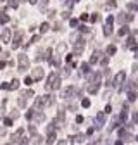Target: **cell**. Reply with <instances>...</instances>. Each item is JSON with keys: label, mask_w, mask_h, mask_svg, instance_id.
<instances>
[{"label": "cell", "mask_w": 138, "mask_h": 145, "mask_svg": "<svg viewBox=\"0 0 138 145\" xmlns=\"http://www.w3.org/2000/svg\"><path fill=\"white\" fill-rule=\"evenodd\" d=\"M17 105H19V107H26V99H24V97H19V99H17Z\"/></svg>", "instance_id": "cell-22"}, {"label": "cell", "mask_w": 138, "mask_h": 145, "mask_svg": "<svg viewBox=\"0 0 138 145\" xmlns=\"http://www.w3.org/2000/svg\"><path fill=\"white\" fill-rule=\"evenodd\" d=\"M124 78H126V72H124V71H119V72H117V74H116V78H114V85H116V86L123 85Z\"/></svg>", "instance_id": "cell-8"}, {"label": "cell", "mask_w": 138, "mask_h": 145, "mask_svg": "<svg viewBox=\"0 0 138 145\" xmlns=\"http://www.w3.org/2000/svg\"><path fill=\"white\" fill-rule=\"evenodd\" d=\"M55 102V97L54 95H47V105H52Z\"/></svg>", "instance_id": "cell-28"}, {"label": "cell", "mask_w": 138, "mask_h": 145, "mask_svg": "<svg viewBox=\"0 0 138 145\" xmlns=\"http://www.w3.org/2000/svg\"><path fill=\"white\" fill-rule=\"evenodd\" d=\"M17 86H19V81H17V80H12V81H10V88H9V90H16Z\"/></svg>", "instance_id": "cell-27"}, {"label": "cell", "mask_w": 138, "mask_h": 145, "mask_svg": "<svg viewBox=\"0 0 138 145\" xmlns=\"http://www.w3.org/2000/svg\"><path fill=\"white\" fill-rule=\"evenodd\" d=\"M23 31H16V35H14V40H12V48H17L19 45H21V42H23Z\"/></svg>", "instance_id": "cell-6"}, {"label": "cell", "mask_w": 138, "mask_h": 145, "mask_svg": "<svg viewBox=\"0 0 138 145\" xmlns=\"http://www.w3.org/2000/svg\"><path fill=\"white\" fill-rule=\"evenodd\" d=\"M38 40H40V36H36V35H35V36H33V38H31V43H36Z\"/></svg>", "instance_id": "cell-45"}, {"label": "cell", "mask_w": 138, "mask_h": 145, "mask_svg": "<svg viewBox=\"0 0 138 145\" xmlns=\"http://www.w3.org/2000/svg\"><path fill=\"white\" fill-rule=\"evenodd\" d=\"M24 83H26V85H31V83H33V78H31V76H28V78L24 80Z\"/></svg>", "instance_id": "cell-41"}, {"label": "cell", "mask_w": 138, "mask_h": 145, "mask_svg": "<svg viewBox=\"0 0 138 145\" xmlns=\"http://www.w3.org/2000/svg\"><path fill=\"white\" fill-rule=\"evenodd\" d=\"M4 123H5V126H12V119H10V118H9V119L5 118V119H4Z\"/></svg>", "instance_id": "cell-39"}, {"label": "cell", "mask_w": 138, "mask_h": 145, "mask_svg": "<svg viewBox=\"0 0 138 145\" xmlns=\"http://www.w3.org/2000/svg\"><path fill=\"white\" fill-rule=\"evenodd\" d=\"M128 9H129V10H138V4H131V2H129V4H128Z\"/></svg>", "instance_id": "cell-34"}, {"label": "cell", "mask_w": 138, "mask_h": 145, "mask_svg": "<svg viewBox=\"0 0 138 145\" xmlns=\"http://www.w3.org/2000/svg\"><path fill=\"white\" fill-rule=\"evenodd\" d=\"M83 107H90V100H88V99L83 100Z\"/></svg>", "instance_id": "cell-44"}, {"label": "cell", "mask_w": 138, "mask_h": 145, "mask_svg": "<svg viewBox=\"0 0 138 145\" xmlns=\"http://www.w3.org/2000/svg\"><path fill=\"white\" fill-rule=\"evenodd\" d=\"M92 21H93V23L98 21V14H93V16H92Z\"/></svg>", "instance_id": "cell-47"}, {"label": "cell", "mask_w": 138, "mask_h": 145, "mask_svg": "<svg viewBox=\"0 0 138 145\" xmlns=\"http://www.w3.org/2000/svg\"><path fill=\"white\" fill-rule=\"evenodd\" d=\"M40 143H42V136H38V135L33 136V145H40Z\"/></svg>", "instance_id": "cell-29"}, {"label": "cell", "mask_w": 138, "mask_h": 145, "mask_svg": "<svg viewBox=\"0 0 138 145\" xmlns=\"http://www.w3.org/2000/svg\"><path fill=\"white\" fill-rule=\"evenodd\" d=\"M71 2H73V4H76V2H80V0H71Z\"/></svg>", "instance_id": "cell-53"}, {"label": "cell", "mask_w": 138, "mask_h": 145, "mask_svg": "<svg viewBox=\"0 0 138 145\" xmlns=\"http://www.w3.org/2000/svg\"><path fill=\"white\" fill-rule=\"evenodd\" d=\"M28 2H29V4H36V2H38V0H28Z\"/></svg>", "instance_id": "cell-52"}, {"label": "cell", "mask_w": 138, "mask_h": 145, "mask_svg": "<svg viewBox=\"0 0 138 145\" xmlns=\"http://www.w3.org/2000/svg\"><path fill=\"white\" fill-rule=\"evenodd\" d=\"M74 90H76L74 86H67V88H64V90H62V99L69 100V99H71V95L74 93Z\"/></svg>", "instance_id": "cell-9"}, {"label": "cell", "mask_w": 138, "mask_h": 145, "mask_svg": "<svg viewBox=\"0 0 138 145\" xmlns=\"http://www.w3.org/2000/svg\"><path fill=\"white\" fill-rule=\"evenodd\" d=\"M19 2H21V0H10V2H9V5H10V7H14V9H16V7H17V5H19Z\"/></svg>", "instance_id": "cell-33"}, {"label": "cell", "mask_w": 138, "mask_h": 145, "mask_svg": "<svg viewBox=\"0 0 138 145\" xmlns=\"http://www.w3.org/2000/svg\"><path fill=\"white\" fill-rule=\"evenodd\" d=\"M107 62H109V59H102V61H100L102 66H107Z\"/></svg>", "instance_id": "cell-48"}, {"label": "cell", "mask_w": 138, "mask_h": 145, "mask_svg": "<svg viewBox=\"0 0 138 145\" xmlns=\"http://www.w3.org/2000/svg\"><path fill=\"white\" fill-rule=\"evenodd\" d=\"M2 40L7 43V42H10V29H5L4 31V35H2Z\"/></svg>", "instance_id": "cell-15"}, {"label": "cell", "mask_w": 138, "mask_h": 145, "mask_svg": "<svg viewBox=\"0 0 138 145\" xmlns=\"http://www.w3.org/2000/svg\"><path fill=\"white\" fill-rule=\"evenodd\" d=\"M66 50H67V45H66V43H59V45H57V52H59V54H64Z\"/></svg>", "instance_id": "cell-18"}, {"label": "cell", "mask_w": 138, "mask_h": 145, "mask_svg": "<svg viewBox=\"0 0 138 145\" xmlns=\"http://www.w3.org/2000/svg\"><path fill=\"white\" fill-rule=\"evenodd\" d=\"M73 50H74V55H81L83 50H85V40L83 38H76V42L73 45Z\"/></svg>", "instance_id": "cell-3"}, {"label": "cell", "mask_w": 138, "mask_h": 145, "mask_svg": "<svg viewBox=\"0 0 138 145\" xmlns=\"http://www.w3.org/2000/svg\"><path fill=\"white\" fill-rule=\"evenodd\" d=\"M81 21H88V14H83L81 16Z\"/></svg>", "instance_id": "cell-50"}, {"label": "cell", "mask_w": 138, "mask_h": 145, "mask_svg": "<svg viewBox=\"0 0 138 145\" xmlns=\"http://www.w3.org/2000/svg\"><path fill=\"white\" fill-rule=\"evenodd\" d=\"M47 5H48V0H40V2H38V7H40V10H42V12L47 9Z\"/></svg>", "instance_id": "cell-16"}, {"label": "cell", "mask_w": 138, "mask_h": 145, "mask_svg": "<svg viewBox=\"0 0 138 145\" xmlns=\"http://www.w3.org/2000/svg\"><path fill=\"white\" fill-rule=\"evenodd\" d=\"M23 95H24V97H33V95H35V92H33V90H24Z\"/></svg>", "instance_id": "cell-31"}, {"label": "cell", "mask_w": 138, "mask_h": 145, "mask_svg": "<svg viewBox=\"0 0 138 145\" xmlns=\"http://www.w3.org/2000/svg\"><path fill=\"white\" fill-rule=\"evenodd\" d=\"M97 121H98V124H104L105 123V116L100 112V114H97Z\"/></svg>", "instance_id": "cell-23"}, {"label": "cell", "mask_w": 138, "mask_h": 145, "mask_svg": "<svg viewBox=\"0 0 138 145\" xmlns=\"http://www.w3.org/2000/svg\"><path fill=\"white\" fill-rule=\"evenodd\" d=\"M133 121H135V123H138V112H135V114H133Z\"/></svg>", "instance_id": "cell-49"}, {"label": "cell", "mask_w": 138, "mask_h": 145, "mask_svg": "<svg viewBox=\"0 0 138 145\" xmlns=\"http://www.w3.org/2000/svg\"><path fill=\"white\" fill-rule=\"evenodd\" d=\"M128 99H129V100L133 102V100L136 99V93H135V92H129V93H128Z\"/></svg>", "instance_id": "cell-36"}, {"label": "cell", "mask_w": 138, "mask_h": 145, "mask_svg": "<svg viewBox=\"0 0 138 145\" xmlns=\"http://www.w3.org/2000/svg\"><path fill=\"white\" fill-rule=\"evenodd\" d=\"M67 109H69V111H76V109H78V105H76V104H73V102H71V104H69V105H67Z\"/></svg>", "instance_id": "cell-37"}, {"label": "cell", "mask_w": 138, "mask_h": 145, "mask_svg": "<svg viewBox=\"0 0 138 145\" xmlns=\"http://www.w3.org/2000/svg\"><path fill=\"white\" fill-rule=\"evenodd\" d=\"M112 35V23H105L104 26V36H110Z\"/></svg>", "instance_id": "cell-10"}, {"label": "cell", "mask_w": 138, "mask_h": 145, "mask_svg": "<svg viewBox=\"0 0 138 145\" xmlns=\"http://www.w3.org/2000/svg\"><path fill=\"white\" fill-rule=\"evenodd\" d=\"M128 21H133V14H126V12L117 14V23L119 24H126Z\"/></svg>", "instance_id": "cell-5"}, {"label": "cell", "mask_w": 138, "mask_h": 145, "mask_svg": "<svg viewBox=\"0 0 138 145\" xmlns=\"http://www.w3.org/2000/svg\"><path fill=\"white\" fill-rule=\"evenodd\" d=\"M2 67H5V62H4V61H0V69H2Z\"/></svg>", "instance_id": "cell-51"}, {"label": "cell", "mask_w": 138, "mask_h": 145, "mask_svg": "<svg viewBox=\"0 0 138 145\" xmlns=\"http://www.w3.org/2000/svg\"><path fill=\"white\" fill-rule=\"evenodd\" d=\"M47 90H59L61 88V80H59L57 72H50L48 78H47Z\"/></svg>", "instance_id": "cell-1"}, {"label": "cell", "mask_w": 138, "mask_h": 145, "mask_svg": "<svg viewBox=\"0 0 138 145\" xmlns=\"http://www.w3.org/2000/svg\"><path fill=\"white\" fill-rule=\"evenodd\" d=\"M45 121V116H43V112H35V123H43Z\"/></svg>", "instance_id": "cell-13"}, {"label": "cell", "mask_w": 138, "mask_h": 145, "mask_svg": "<svg viewBox=\"0 0 138 145\" xmlns=\"http://www.w3.org/2000/svg\"><path fill=\"white\" fill-rule=\"evenodd\" d=\"M69 72H71V71H69V66H66V67H64V72H62V74H64V76H69Z\"/></svg>", "instance_id": "cell-40"}, {"label": "cell", "mask_w": 138, "mask_h": 145, "mask_svg": "<svg viewBox=\"0 0 138 145\" xmlns=\"http://www.w3.org/2000/svg\"><path fill=\"white\" fill-rule=\"evenodd\" d=\"M47 14H48V19H54V17H55V14H57V12H55L54 9H50V10H48Z\"/></svg>", "instance_id": "cell-35"}, {"label": "cell", "mask_w": 138, "mask_h": 145, "mask_svg": "<svg viewBox=\"0 0 138 145\" xmlns=\"http://www.w3.org/2000/svg\"><path fill=\"white\" fill-rule=\"evenodd\" d=\"M45 104H47V97H36V99H35V107H33V109L40 111V109H42Z\"/></svg>", "instance_id": "cell-7"}, {"label": "cell", "mask_w": 138, "mask_h": 145, "mask_svg": "<svg viewBox=\"0 0 138 145\" xmlns=\"http://www.w3.org/2000/svg\"><path fill=\"white\" fill-rule=\"evenodd\" d=\"M69 14H71L69 10H64L62 12V19H69Z\"/></svg>", "instance_id": "cell-38"}, {"label": "cell", "mask_w": 138, "mask_h": 145, "mask_svg": "<svg viewBox=\"0 0 138 145\" xmlns=\"http://www.w3.org/2000/svg\"><path fill=\"white\" fill-rule=\"evenodd\" d=\"M48 28H50V26H48V23H43V24L40 26V31H42V33H47V31H48Z\"/></svg>", "instance_id": "cell-26"}, {"label": "cell", "mask_w": 138, "mask_h": 145, "mask_svg": "<svg viewBox=\"0 0 138 145\" xmlns=\"http://www.w3.org/2000/svg\"><path fill=\"white\" fill-rule=\"evenodd\" d=\"M114 7H117L116 0H105V9H114Z\"/></svg>", "instance_id": "cell-14"}, {"label": "cell", "mask_w": 138, "mask_h": 145, "mask_svg": "<svg viewBox=\"0 0 138 145\" xmlns=\"http://www.w3.org/2000/svg\"><path fill=\"white\" fill-rule=\"evenodd\" d=\"M43 76H45V71H43V67H35V69H33V72H31V78H33V81H40Z\"/></svg>", "instance_id": "cell-4"}, {"label": "cell", "mask_w": 138, "mask_h": 145, "mask_svg": "<svg viewBox=\"0 0 138 145\" xmlns=\"http://www.w3.org/2000/svg\"><path fill=\"white\" fill-rule=\"evenodd\" d=\"M128 33H129V29L124 26V28H121V29H119V33H117V35H119V36H124V35H128Z\"/></svg>", "instance_id": "cell-25"}, {"label": "cell", "mask_w": 138, "mask_h": 145, "mask_svg": "<svg viewBox=\"0 0 138 145\" xmlns=\"http://www.w3.org/2000/svg\"><path fill=\"white\" fill-rule=\"evenodd\" d=\"M54 142H55V133L50 131L48 133V138H47V143H54Z\"/></svg>", "instance_id": "cell-21"}, {"label": "cell", "mask_w": 138, "mask_h": 145, "mask_svg": "<svg viewBox=\"0 0 138 145\" xmlns=\"http://www.w3.org/2000/svg\"><path fill=\"white\" fill-rule=\"evenodd\" d=\"M98 86H100V83H93V85H88V92L93 95V93H97L98 92Z\"/></svg>", "instance_id": "cell-12"}, {"label": "cell", "mask_w": 138, "mask_h": 145, "mask_svg": "<svg viewBox=\"0 0 138 145\" xmlns=\"http://www.w3.org/2000/svg\"><path fill=\"white\" fill-rule=\"evenodd\" d=\"M71 26L76 28V26H78V19H71Z\"/></svg>", "instance_id": "cell-42"}, {"label": "cell", "mask_w": 138, "mask_h": 145, "mask_svg": "<svg viewBox=\"0 0 138 145\" xmlns=\"http://www.w3.org/2000/svg\"><path fill=\"white\" fill-rule=\"evenodd\" d=\"M50 64H54V66H61V57H59V55L50 57Z\"/></svg>", "instance_id": "cell-19"}, {"label": "cell", "mask_w": 138, "mask_h": 145, "mask_svg": "<svg viewBox=\"0 0 138 145\" xmlns=\"http://www.w3.org/2000/svg\"><path fill=\"white\" fill-rule=\"evenodd\" d=\"M0 23H4V24L9 23V16H7V14H2V17H0Z\"/></svg>", "instance_id": "cell-32"}, {"label": "cell", "mask_w": 138, "mask_h": 145, "mask_svg": "<svg viewBox=\"0 0 138 145\" xmlns=\"http://www.w3.org/2000/svg\"><path fill=\"white\" fill-rule=\"evenodd\" d=\"M88 67H90L88 62H83V64H81V72H83V74H86V72H88Z\"/></svg>", "instance_id": "cell-24"}, {"label": "cell", "mask_w": 138, "mask_h": 145, "mask_svg": "<svg viewBox=\"0 0 138 145\" xmlns=\"http://www.w3.org/2000/svg\"><path fill=\"white\" fill-rule=\"evenodd\" d=\"M80 31H81V33H88V28H86V26H80Z\"/></svg>", "instance_id": "cell-43"}, {"label": "cell", "mask_w": 138, "mask_h": 145, "mask_svg": "<svg viewBox=\"0 0 138 145\" xmlns=\"http://www.w3.org/2000/svg\"><path fill=\"white\" fill-rule=\"evenodd\" d=\"M105 54H107V55H114V54H116V45H109Z\"/></svg>", "instance_id": "cell-20"}, {"label": "cell", "mask_w": 138, "mask_h": 145, "mask_svg": "<svg viewBox=\"0 0 138 145\" xmlns=\"http://www.w3.org/2000/svg\"><path fill=\"white\" fill-rule=\"evenodd\" d=\"M29 131H31V133H33V135H35V133H36V128H35V126H33V124H29Z\"/></svg>", "instance_id": "cell-46"}, {"label": "cell", "mask_w": 138, "mask_h": 145, "mask_svg": "<svg viewBox=\"0 0 138 145\" xmlns=\"http://www.w3.org/2000/svg\"><path fill=\"white\" fill-rule=\"evenodd\" d=\"M17 66H19V71H26L29 67V59L26 54H19L17 55Z\"/></svg>", "instance_id": "cell-2"}, {"label": "cell", "mask_w": 138, "mask_h": 145, "mask_svg": "<svg viewBox=\"0 0 138 145\" xmlns=\"http://www.w3.org/2000/svg\"><path fill=\"white\" fill-rule=\"evenodd\" d=\"M54 29H55V31H61V29H62V23H61V21H57V23L54 24Z\"/></svg>", "instance_id": "cell-30"}, {"label": "cell", "mask_w": 138, "mask_h": 145, "mask_svg": "<svg viewBox=\"0 0 138 145\" xmlns=\"http://www.w3.org/2000/svg\"><path fill=\"white\" fill-rule=\"evenodd\" d=\"M62 2H66V0H62Z\"/></svg>", "instance_id": "cell-54"}, {"label": "cell", "mask_w": 138, "mask_h": 145, "mask_svg": "<svg viewBox=\"0 0 138 145\" xmlns=\"http://www.w3.org/2000/svg\"><path fill=\"white\" fill-rule=\"evenodd\" d=\"M100 55H102V54L100 52H93V55H92V59H90V64H95V62H98V61H100Z\"/></svg>", "instance_id": "cell-11"}, {"label": "cell", "mask_w": 138, "mask_h": 145, "mask_svg": "<svg viewBox=\"0 0 138 145\" xmlns=\"http://www.w3.org/2000/svg\"><path fill=\"white\" fill-rule=\"evenodd\" d=\"M128 47H129L131 50H136V48H138V45H136L135 38H129V40H128Z\"/></svg>", "instance_id": "cell-17"}]
</instances>
